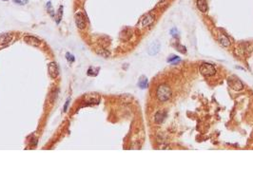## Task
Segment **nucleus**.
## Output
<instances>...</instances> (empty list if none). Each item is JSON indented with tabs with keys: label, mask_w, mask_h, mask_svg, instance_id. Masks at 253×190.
I'll use <instances>...</instances> for the list:
<instances>
[{
	"label": "nucleus",
	"mask_w": 253,
	"mask_h": 190,
	"mask_svg": "<svg viewBox=\"0 0 253 190\" xmlns=\"http://www.w3.org/2000/svg\"><path fill=\"white\" fill-rule=\"evenodd\" d=\"M66 58H67V60L70 62V63H73L74 62V60H75V57L73 55V54H71V53H67L66 54Z\"/></svg>",
	"instance_id": "f3484780"
},
{
	"label": "nucleus",
	"mask_w": 253,
	"mask_h": 190,
	"mask_svg": "<svg viewBox=\"0 0 253 190\" xmlns=\"http://www.w3.org/2000/svg\"><path fill=\"white\" fill-rule=\"evenodd\" d=\"M219 41L224 47H228L229 45H230V41H229V39L225 34H222V33H220V35H219Z\"/></svg>",
	"instance_id": "f8f14e48"
},
{
	"label": "nucleus",
	"mask_w": 253,
	"mask_h": 190,
	"mask_svg": "<svg viewBox=\"0 0 253 190\" xmlns=\"http://www.w3.org/2000/svg\"><path fill=\"white\" fill-rule=\"evenodd\" d=\"M176 48H177V50L180 52H182V53H186V52H187V50H186V48L184 47V46H181V45H177L176 46Z\"/></svg>",
	"instance_id": "a211bd4d"
},
{
	"label": "nucleus",
	"mask_w": 253,
	"mask_h": 190,
	"mask_svg": "<svg viewBox=\"0 0 253 190\" xmlns=\"http://www.w3.org/2000/svg\"><path fill=\"white\" fill-rule=\"evenodd\" d=\"M47 9H48V11H49L50 14H51L52 16H53V15H54V14H53V9H51V2H48V4H47Z\"/></svg>",
	"instance_id": "aec40b11"
},
{
	"label": "nucleus",
	"mask_w": 253,
	"mask_h": 190,
	"mask_svg": "<svg viewBox=\"0 0 253 190\" xmlns=\"http://www.w3.org/2000/svg\"><path fill=\"white\" fill-rule=\"evenodd\" d=\"M153 21H154V16L149 13L142 19V25H143V27L149 26Z\"/></svg>",
	"instance_id": "9d476101"
},
{
	"label": "nucleus",
	"mask_w": 253,
	"mask_h": 190,
	"mask_svg": "<svg viewBox=\"0 0 253 190\" xmlns=\"http://www.w3.org/2000/svg\"><path fill=\"white\" fill-rule=\"evenodd\" d=\"M197 7L202 12H206L209 10V6L205 0H197Z\"/></svg>",
	"instance_id": "1a4fd4ad"
},
{
	"label": "nucleus",
	"mask_w": 253,
	"mask_h": 190,
	"mask_svg": "<svg viewBox=\"0 0 253 190\" xmlns=\"http://www.w3.org/2000/svg\"><path fill=\"white\" fill-rule=\"evenodd\" d=\"M24 41L27 43V44H29V45H31V46H34V47H37V46H39L40 45V40L38 39V38H36V37H34V36H25L24 37Z\"/></svg>",
	"instance_id": "6e6552de"
},
{
	"label": "nucleus",
	"mask_w": 253,
	"mask_h": 190,
	"mask_svg": "<svg viewBox=\"0 0 253 190\" xmlns=\"http://www.w3.org/2000/svg\"><path fill=\"white\" fill-rule=\"evenodd\" d=\"M160 50V43L155 41V42H152L149 46V49H148V52L149 55H155L158 53Z\"/></svg>",
	"instance_id": "0eeeda50"
},
{
	"label": "nucleus",
	"mask_w": 253,
	"mask_h": 190,
	"mask_svg": "<svg viewBox=\"0 0 253 190\" xmlns=\"http://www.w3.org/2000/svg\"><path fill=\"white\" fill-rule=\"evenodd\" d=\"M75 23H76V26L78 27V29H80V30L85 29V27H86V17L84 16V14L81 12H78L75 14Z\"/></svg>",
	"instance_id": "39448f33"
},
{
	"label": "nucleus",
	"mask_w": 253,
	"mask_h": 190,
	"mask_svg": "<svg viewBox=\"0 0 253 190\" xmlns=\"http://www.w3.org/2000/svg\"><path fill=\"white\" fill-rule=\"evenodd\" d=\"M68 103H70V99H68V100L66 102V104H65V107H64V111H65V112L67 111V108H68Z\"/></svg>",
	"instance_id": "412c9836"
},
{
	"label": "nucleus",
	"mask_w": 253,
	"mask_h": 190,
	"mask_svg": "<svg viewBox=\"0 0 253 190\" xmlns=\"http://www.w3.org/2000/svg\"><path fill=\"white\" fill-rule=\"evenodd\" d=\"M48 71L49 75L52 79H56L59 75V68L55 62H51L48 65Z\"/></svg>",
	"instance_id": "20e7f679"
},
{
	"label": "nucleus",
	"mask_w": 253,
	"mask_h": 190,
	"mask_svg": "<svg viewBox=\"0 0 253 190\" xmlns=\"http://www.w3.org/2000/svg\"><path fill=\"white\" fill-rule=\"evenodd\" d=\"M227 83H228L229 88H232L233 90H236V91L242 90L244 88V84L242 83V81L235 75L229 76L227 79Z\"/></svg>",
	"instance_id": "7ed1b4c3"
},
{
	"label": "nucleus",
	"mask_w": 253,
	"mask_h": 190,
	"mask_svg": "<svg viewBox=\"0 0 253 190\" xmlns=\"http://www.w3.org/2000/svg\"><path fill=\"white\" fill-rule=\"evenodd\" d=\"M138 87L144 89L148 87V78L146 76H141L139 81H138Z\"/></svg>",
	"instance_id": "ddd939ff"
},
{
	"label": "nucleus",
	"mask_w": 253,
	"mask_h": 190,
	"mask_svg": "<svg viewBox=\"0 0 253 190\" xmlns=\"http://www.w3.org/2000/svg\"><path fill=\"white\" fill-rule=\"evenodd\" d=\"M12 35L9 34V33H5V34H2L0 35V45H5V44H8L9 42H11L12 40Z\"/></svg>",
	"instance_id": "9b49d317"
},
{
	"label": "nucleus",
	"mask_w": 253,
	"mask_h": 190,
	"mask_svg": "<svg viewBox=\"0 0 253 190\" xmlns=\"http://www.w3.org/2000/svg\"><path fill=\"white\" fill-rule=\"evenodd\" d=\"M62 15H63V7L61 6L58 10V13H57V17H56V24H59V22L61 21Z\"/></svg>",
	"instance_id": "2eb2a0df"
},
{
	"label": "nucleus",
	"mask_w": 253,
	"mask_h": 190,
	"mask_svg": "<svg viewBox=\"0 0 253 190\" xmlns=\"http://www.w3.org/2000/svg\"><path fill=\"white\" fill-rule=\"evenodd\" d=\"M98 71H99V68H94V67H91L89 68L88 70V75H90V76H96L98 74Z\"/></svg>",
	"instance_id": "4468645a"
},
{
	"label": "nucleus",
	"mask_w": 253,
	"mask_h": 190,
	"mask_svg": "<svg viewBox=\"0 0 253 190\" xmlns=\"http://www.w3.org/2000/svg\"><path fill=\"white\" fill-rule=\"evenodd\" d=\"M156 96L160 102H166L171 97V89L168 85H160L156 91Z\"/></svg>",
	"instance_id": "f257e3e1"
},
{
	"label": "nucleus",
	"mask_w": 253,
	"mask_h": 190,
	"mask_svg": "<svg viewBox=\"0 0 253 190\" xmlns=\"http://www.w3.org/2000/svg\"><path fill=\"white\" fill-rule=\"evenodd\" d=\"M178 61H180V58H179L178 56H176V55H172L170 58H169V59H168V62L172 63V64H175V63H176V62H178Z\"/></svg>",
	"instance_id": "dca6fc26"
},
{
	"label": "nucleus",
	"mask_w": 253,
	"mask_h": 190,
	"mask_svg": "<svg viewBox=\"0 0 253 190\" xmlns=\"http://www.w3.org/2000/svg\"><path fill=\"white\" fill-rule=\"evenodd\" d=\"M13 1L18 5H26L28 3V0H13Z\"/></svg>",
	"instance_id": "6ab92c4d"
},
{
	"label": "nucleus",
	"mask_w": 253,
	"mask_h": 190,
	"mask_svg": "<svg viewBox=\"0 0 253 190\" xmlns=\"http://www.w3.org/2000/svg\"><path fill=\"white\" fill-rule=\"evenodd\" d=\"M199 70L202 75L205 76V77H210V76H213L215 73H216V68L215 67L212 65V64H210V63H203L200 68H199Z\"/></svg>",
	"instance_id": "f03ea898"
},
{
	"label": "nucleus",
	"mask_w": 253,
	"mask_h": 190,
	"mask_svg": "<svg viewBox=\"0 0 253 190\" xmlns=\"http://www.w3.org/2000/svg\"><path fill=\"white\" fill-rule=\"evenodd\" d=\"M166 118H167V112L165 110H159L156 112L154 116V121L156 124H162L165 121Z\"/></svg>",
	"instance_id": "423d86ee"
},
{
	"label": "nucleus",
	"mask_w": 253,
	"mask_h": 190,
	"mask_svg": "<svg viewBox=\"0 0 253 190\" xmlns=\"http://www.w3.org/2000/svg\"><path fill=\"white\" fill-rule=\"evenodd\" d=\"M4 1H8V0H4Z\"/></svg>",
	"instance_id": "4be33fe9"
}]
</instances>
